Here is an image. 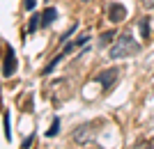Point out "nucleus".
Returning a JSON list of instances; mask_svg holds the SVG:
<instances>
[{
	"mask_svg": "<svg viewBox=\"0 0 154 149\" xmlns=\"http://www.w3.org/2000/svg\"><path fill=\"white\" fill-rule=\"evenodd\" d=\"M16 71V55H14V48L7 46V58H5V64H2V76H12Z\"/></svg>",
	"mask_w": 154,
	"mask_h": 149,
	"instance_id": "obj_5",
	"label": "nucleus"
},
{
	"mask_svg": "<svg viewBox=\"0 0 154 149\" xmlns=\"http://www.w3.org/2000/svg\"><path fill=\"white\" fill-rule=\"evenodd\" d=\"M39 25H42V14H32V16H30V25H28V30H30V32H35Z\"/></svg>",
	"mask_w": 154,
	"mask_h": 149,
	"instance_id": "obj_8",
	"label": "nucleus"
},
{
	"mask_svg": "<svg viewBox=\"0 0 154 149\" xmlns=\"http://www.w3.org/2000/svg\"><path fill=\"white\" fill-rule=\"evenodd\" d=\"M58 133H60V119L55 117V119H53V124H51V129L46 131V136L53 138V136H58Z\"/></svg>",
	"mask_w": 154,
	"mask_h": 149,
	"instance_id": "obj_9",
	"label": "nucleus"
},
{
	"mask_svg": "<svg viewBox=\"0 0 154 149\" xmlns=\"http://www.w3.org/2000/svg\"><path fill=\"white\" fill-rule=\"evenodd\" d=\"M35 7V0H26V9H32Z\"/></svg>",
	"mask_w": 154,
	"mask_h": 149,
	"instance_id": "obj_15",
	"label": "nucleus"
},
{
	"mask_svg": "<svg viewBox=\"0 0 154 149\" xmlns=\"http://www.w3.org/2000/svg\"><path fill=\"white\" fill-rule=\"evenodd\" d=\"M108 19L113 21V23H120V21L127 19V7L120 5V2H113V5H108Z\"/></svg>",
	"mask_w": 154,
	"mask_h": 149,
	"instance_id": "obj_4",
	"label": "nucleus"
},
{
	"mask_svg": "<svg viewBox=\"0 0 154 149\" xmlns=\"http://www.w3.org/2000/svg\"><path fill=\"white\" fill-rule=\"evenodd\" d=\"M81 2H88V0H81Z\"/></svg>",
	"mask_w": 154,
	"mask_h": 149,
	"instance_id": "obj_16",
	"label": "nucleus"
},
{
	"mask_svg": "<svg viewBox=\"0 0 154 149\" xmlns=\"http://www.w3.org/2000/svg\"><path fill=\"white\" fill-rule=\"evenodd\" d=\"M140 5L145 9H154V0H140Z\"/></svg>",
	"mask_w": 154,
	"mask_h": 149,
	"instance_id": "obj_14",
	"label": "nucleus"
},
{
	"mask_svg": "<svg viewBox=\"0 0 154 149\" xmlns=\"http://www.w3.org/2000/svg\"><path fill=\"white\" fill-rule=\"evenodd\" d=\"M117 76H120V69H106V71H101V73H97L94 76V83H99L101 85V90L103 92H108L113 85H115V80H117Z\"/></svg>",
	"mask_w": 154,
	"mask_h": 149,
	"instance_id": "obj_3",
	"label": "nucleus"
},
{
	"mask_svg": "<svg viewBox=\"0 0 154 149\" xmlns=\"http://www.w3.org/2000/svg\"><path fill=\"white\" fill-rule=\"evenodd\" d=\"M113 37H115V32H103V34H101V46L110 44V41H113Z\"/></svg>",
	"mask_w": 154,
	"mask_h": 149,
	"instance_id": "obj_10",
	"label": "nucleus"
},
{
	"mask_svg": "<svg viewBox=\"0 0 154 149\" xmlns=\"http://www.w3.org/2000/svg\"><path fill=\"white\" fill-rule=\"evenodd\" d=\"M35 138H37V136H35V133H30V136H28L26 140H23V149H28V147H30V145L35 142Z\"/></svg>",
	"mask_w": 154,
	"mask_h": 149,
	"instance_id": "obj_11",
	"label": "nucleus"
},
{
	"mask_svg": "<svg viewBox=\"0 0 154 149\" xmlns=\"http://www.w3.org/2000/svg\"><path fill=\"white\" fill-rule=\"evenodd\" d=\"M138 51H140V44L134 39V34L127 32V34H120L117 41L110 46L108 58L110 60H122V58H131V55H136Z\"/></svg>",
	"mask_w": 154,
	"mask_h": 149,
	"instance_id": "obj_1",
	"label": "nucleus"
},
{
	"mask_svg": "<svg viewBox=\"0 0 154 149\" xmlns=\"http://www.w3.org/2000/svg\"><path fill=\"white\" fill-rule=\"evenodd\" d=\"M136 149H152V142H149V140H145V142H138V145H136Z\"/></svg>",
	"mask_w": 154,
	"mask_h": 149,
	"instance_id": "obj_12",
	"label": "nucleus"
},
{
	"mask_svg": "<svg viewBox=\"0 0 154 149\" xmlns=\"http://www.w3.org/2000/svg\"><path fill=\"white\" fill-rule=\"evenodd\" d=\"M2 126H5V138H7V140H12V126H9V110H5V115H2Z\"/></svg>",
	"mask_w": 154,
	"mask_h": 149,
	"instance_id": "obj_7",
	"label": "nucleus"
},
{
	"mask_svg": "<svg viewBox=\"0 0 154 149\" xmlns=\"http://www.w3.org/2000/svg\"><path fill=\"white\" fill-rule=\"evenodd\" d=\"M140 30H143V37L149 34V28H147V21H140Z\"/></svg>",
	"mask_w": 154,
	"mask_h": 149,
	"instance_id": "obj_13",
	"label": "nucleus"
},
{
	"mask_svg": "<svg viewBox=\"0 0 154 149\" xmlns=\"http://www.w3.org/2000/svg\"><path fill=\"white\" fill-rule=\"evenodd\" d=\"M97 136V129H94V124H81L76 131H74V136H71V140L76 145H90L92 140H94Z\"/></svg>",
	"mask_w": 154,
	"mask_h": 149,
	"instance_id": "obj_2",
	"label": "nucleus"
},
{
	"mask_svg": "<svg viewBox=\"0 0 154 149\" xmlns=\"http://www.w3.org/2000/svg\"><path fill=\"white\" fill-rule=\"evenodd\" d=\"M55 16H58V12H55L53 7L44 9V12H42V25H44V28H48V25L53 23V21H55Z\"/></svg>",
	"mask_w": 154,
	"mask_h": 149,
	"instance_id": "obj_6",
	"label": "nucleus"
}]
</instances>
